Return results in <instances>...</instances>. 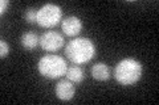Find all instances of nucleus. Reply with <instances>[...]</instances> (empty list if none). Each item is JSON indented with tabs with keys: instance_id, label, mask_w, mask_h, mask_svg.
<instances>
[{
	"instance_id": "f257e3e1",
	"label": "nucleus",
	"mask_w": 159,
	"mask_h": 105,
	"mask_svg": "<svg viewBox=\"0 0 159 105\" xmlns=\"http://www.w3.org/2000/svg\"><path fill=\"white\" fill-rule=\"evenodd\" d=\"M65 55L72 63L82 64L96 55V46L89 38H76L66 45Z\"/></svg>"
},
{
	"instance_id": "f03ea898",
	"label": "nucleus",
	"mask_w": 159,
	"mask_h": 105,
	"mask_svg": "<svg viewBox=\"0 0 159 105\" xmlns=\"http://www.w3.org/2000/svg\"><path fill=\"white\" fill-rule=\"evenodd\" d=\"M143 68L137 59L126 58L122 59L114 70V78L122 86H133L142 76Z\"/></svg>"
},
{
	"instance_id": "7ed1b4c3",
	"label": "nucleus",
	"mask_w": 159,
	"mask_h": 105,
	"mask_svg": "<svg viewBox=\"0 0 159 105\" xmlns=\"http://www.w3.org/2000/svg\"><path fill=\"white\" fill-rule=\"evenodd\" d=\"M37 68H39V72L44 78H49V79L61 78L64 75H66V71H68L65 59L60 55H54V54L44 55L39 61Z\"/></svg>"
},
{
	"instance_id": "20e7f679",
	"label": "nucleus",
	"mask_w": 159,
	"mask_h": 105,
	"mask_svg": "<svg viewBox=\"0 0 159 105\" xmlns=\"http://www.w3.org/2000/svg\"><path fill=\"white\" fill-rule=\"evenodd\" d=\"M62 11L56 4H45L37 11L36 22L43 28H52L61 21Z\"/></svg>"
},
{
	"instance_id": "39448f33",
	"label": "nucleus",
	"mask_w": 159,
	"mask_h": 105,
	"mask_svg": "<svg viewBox=\"0 0 159 105\" xmlns=\"http://www.w3.org/2000/svg\"><path fill=\"white\" fill-rule=\"evenodd\" d=\"M64 37L57 32H47L40 37V46L48 53L57 51L64 46Z\"/></svg>"
},
{
	"instance_id": "423d86ee",
	"label": "nucleus",
	"mask_w": 159,
	"mask_h": 105,
	"mask_svg": "<svg viewBox=\"0 0 159 105\" xmlns=\"http://www.w3.org/2000/svg\"><path fill=\"white\" fill-rule=\"evenodd\" d=\"M61 29L66 36H77L82 29V22L76 16H69L61 22Z\"/></svg>"
},
{
	"instance_id": "0eeeda50",
	"label": "nucleus",
	"mask_w": 159,
	"mask_h": 105,
	"mask_svg": "<svg viewBox=\"0 0 159 105\" xmlns=\"http://www.w3.org/2000/svg\"><path fill=\"white\" fill-rule=\"evenodd\" d=\"M74 87L70 80H60L56 86V95L60 100L62 101H69L74 96Z\"/></svg>"
},
{
	"instance_id": "6e6552de",
	"label": "nucleus",
	"mask_w": 159,
	"mask_h": 105,
	"mask_svg": "<svg viewBox=\"0 0 159 105\" xmlns=\"http://www.w3.org/2000/svg\"><path fill=\"white\" fill-rule=\"evenodd\" d=\"M110 68H109L105 63H97L92 67V75L96 80L105 82L110 78Z\"/></svg>"
},
{
	"instance_id": "1a4fd4ad",
	"label": "nucleus",
	"mask_w": 159,
	"mask_h": 105,
	"mask_svg": "<svg viewBox=\"0 0 159 105\" xmlns=\"http://www.w3.org/2000/svg\"><path fill=\"white\" fill-rule=\"evenodd\" d=\"M21 43L27 50H33L37 47V45H40V37L34 33H25L21 37Z\"/></svg>"
},
{
	"instance_id": "9d476101",
	"label": "nucleus",
	"mask_w": 159,
	"mask_h": 105,
	"mask_svg": "<svg viewBox=\"0 0 159 105\" xmlns=\"http://www.w3.org/2000/svg\"><path fill=\"white\" fill-rule=\"evenodd\" d=\"M66 78H68V80H70L72 83H81L85 76H84V71L78 66H72L68 68Z\"/></svg>"
},
{
	"instance_id": "9b49d317",
	"label": "nucleus",
	"mask_w": 159,
	"mask_h": 105,
	"mask_svg": "<svg viewBox=\"0 0 159 105\" xmlns=\"http://www.w3.org/2000/svg\"><path fill=\"white\" fill-rule=\"evenodd\" d=\"M36 18H37V11L36 9H33V8H29L25 11V20L28 22H36Z\"/></svg>"
},
{
	"instance_id": "f8f14e48",
	"label": "nucleus",
	"mask_w": 159,
	"mask_h": 105,
	"mask_svg": "<svg viewBox=\"0 0 159 105\" xmlns=\"http://www.w3.org/2000/svg\"><path fill=\"white\" fill-rule=\"evenodd\" d=\"M8 53H9V46H8V43L4 41V39H2L0 41V57L2 58H6L8 55Z\"/></svg>"
},
{
	"instance_id": "ddd939ff",
	"label": "nucleus",
	"mask_w": 159,
	"mask_h": 105,
	"mask_svg": "<svg viewBox=\"0 0 159 105\" xmlns=\"http://www.w3.org/2000/svg\"><path fill=\"white\" fill-rule=\"evenodd\" d=\"M8 4H9L8 0H2V2H0V14H3L4 12L7 11Z\"/></svg>"
}]
</instances>
